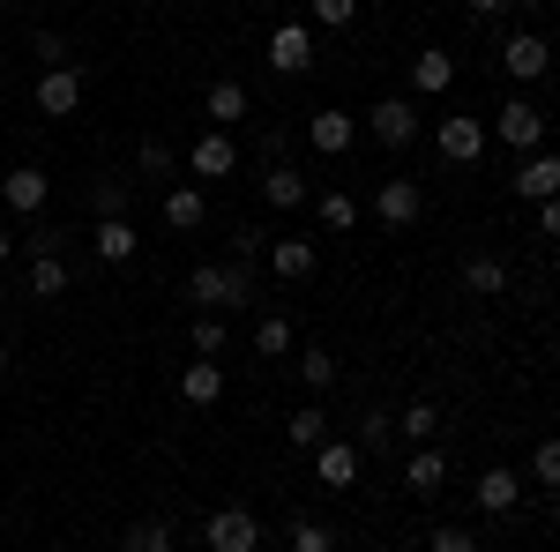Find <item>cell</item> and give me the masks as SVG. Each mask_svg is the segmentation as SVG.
<instances>
[{
  "label": "cell",
  "mask_w": 560,
  "mask_h": 552,
  "mask_svg": "<svg viewBox=\"0 0 560 552\" xmlns=\"http://www.w3.org/2000/svg\"><path fill=\"white\" fill-rule=\"evenodd\" d=\"M255 255H269V239H261L255 224H240V232H232V261L247 269V261H255Z\"/></svg>",
  "instance_id": "obj_38"
},
{
  "label": "cell",
  "mask_w": 560,
  "mask_h": 552,
  "mask_svg": "<svg viewBox=\"0 0 560 552\" xmlns=\"http://www.w3.org/2000/svg\"><path fill=\"white\" fill-rule=\"evenodd\" d=\"M202 216H210V195H202V187H165V224H173V232H195V224H202Z\"/></svg>",
  "instance_id": "obj_23"
},
{
  "label": "cell",
  "mask_w": 560,
  "mask_h": 552,
  "mask_svg": "<svg viewBox=\"0 0 560 552\" xmlns=\"http://www.w3.org/2000/svg\"><path fill=\"white\" fill-rule=\"evenodd\" d=\"M173 142H142V150H135V172H142V179H173Z\"/></svg>",
  "instance_id": "obj_33"
},
{
  "label": "cell",
  "mask_w": 560,
  "mask_h": 552,
  "mask_svg": "<svg viewBox=\"0 0 560 552\" xmlns=\"http://www.w3.org/2000/svg\"><path fill=\"white\" fill-rule=\"evenodd\" d=\"M202 113H210V128H240V120H247V83H232V75L210 83L202 90Z\"/></svg>",
  "instance_id": "obj_17"
},
{
  "label": "cell",
  "mask_w": 560,
  "mask_h": 552,
  "mask_svg": "<svg viewBox=\"0 0 560 552\" xmlns=\"http://www.w3.org/2000/svg\"><path fill=\"white\" fill-rule=\"evenodd\" d=\"M0 381H8V343H0Z\"/></svg>",
  "instance_id": "obj_44"
},
{
  "label": "cell",
  "mask_w": 560,
  "mask_h": 552,
  "mask_svg": "<svg viewBox=\"0 0 560 552\" xmlns=\"http://www.w3.org/2000/svg\"><path fill=\"white\" fill-rule=\"evenodd\" d=\"M187 165H195V187H210V179H232L240 172V142H232V128H210L195 150H187Z\"/></svg>",
  "instance_id": "obj_7"
},
{
  "label": "cell",
  "mask_w": 560,
  "mask_h": 552,
  "mask_svg": "<svg viewBox=\"0 0 560 552\" xmlns=\"http://www.w3.org/2000/svg\"><path fill=\"white\" fill-rule=\"evenodd\" d=\"M359 463H366V456H359V441H322V448H314V478H322L329 493L359 485Z\"/></svg>",
  "instance_id": "obj_11"
},
{
  "label": "cell",
  "mask_w": 560,
  "mask_h": 552,
  "mask_svg": "<svg viewBox=\"0 0 560 552\" xmlns=\"http://www.w3.org/2000/svg\"><path fill=\"white\" fill-rule=\"evenodd\" d=\"M538 232H546V239H560V195H553V202H538Z\"/></svg>",
  "instance_id": "obj_41"
},
{
  "label": "cell",
  "mask_w": 560,
  "mask_h": 552,
  "mask_svg": "<svg viewBox=\"0 0 560 552\" xmlns=\"http://www.w3.org/2000/svg\"><path fill=\"white\" fill-rule=\"evenodd\" d=\"M464 284H471L478 298H493V292H509V269H501V261H493V255H478L471 269H464Z\"/></svg>",
  "instance_id": "obj_30"
},
{
  "label": "cell",
  "mask_w": 560,
  "mask_h": 552,
  "mask_svg": "<svg viewBox=\"0 0 560 552\" xmlns=\"http://www.w3.org/2000/svg\"><path fill=\"white\" fill-rule=\"evenodd\" d=\"M292 552H337V530L314 515H292Z\"/></svg>",
  "instance_id": "obj_29"
},
{
  "label": "cell",
  "mask_w": 560,
  "mask_h": 552,
  "mask_svg": "<svg viewBox=\"0 0 560 552\" xmlns=\"http://www.w3.org/2000/svg\"><path fill=\"white\" fill-rule=\"evenodd\" d=\"M292 343H300V337H292V321H284V314H261V321H255V351H261V359H284Z\"/></svg>",
  "instance_id": "obj_28"
},
{
  "label": "cell",
  "mask_w": 560,
  "mask_h": 552,
  "mask_svg": "<svg viewBox=\"0 0 560 552\" xmlns=\"http://www.w3.org/2000/svg\"><path fill=\"white\" fill-rule=\"evenodd\" d=\"M284 441H292V448H306V456H314V448H322V441H329V419H322V403H300V411H292V419H284Z\"/></svg>",
  "instance_id": "obj_25"
},
{
  "label": "cell",
  "mask_w": 560,
  "mask_h": 552,
  "mask_svg": "<svg viewBox=\"0 0 560 552\" xmlns=\"http://www.w3.org/2000/svg\"><path fill=\"white\" fill-rule=\"evenodd\" d=\"M217 396H224V366H217V359H195V366L179 374V403H195V411H210Z\"/></svg>",
  "instance_id": "obj_18"
},
{
  "label": "cell",
  "mask_w": 560,
  "mask_h": 552,
  "mask_svg": "<svg viewBox=\"0 0 560 552\" xmlns=\"http://www.w3.org/2000/svg\"><path fill=\"white\" fill-rule=\"evenodd\" d=\"M68 284H75V277H68V261H60V255H31V292H38V298H60Z\"/></svg>",
  "instance_id": "obj_27"
},
{
  "label": "cell",
  "mask_w": 560,
  "mask_h": 552,
  "mask_svg": "<svg viewBox=\"0 0 560 552\" xmlns=\"http://www.w3.org/2000/svg\"><path fill=\"white\" fill-rule=\"evenodd\" d=\"M45 195H52V179H45L38 165H8L0 172V202H8V216H38Z\"/></svg>",
  "instance_id": "obj_8"
},
{
  "label": "cell",
  "mask_w": 560,
  "mask_h": 552,
  "mask_svg": "<svg viewBox=\"0 0 560 552\" xmlns=\"http://www.w3.org/2000/svg\"><path fill=\"white\" fill-rule=\"evenodd\" d=\"M388 411H366V419H359V441H366V448H388Z\"/></svg>",
  "instance_id": "obj_40"
},
{
  "label": "cell",
  "mask_w": 560,
  "mask_h": 552,
  "mask_svg": "<svg viewBox=\"0 0 560 552\" xmlns=\"http://www.w3.org/2000/svg\"><path fill=\"white\" fill-rule=\"evenodd\" d=\"M471 15H501V8H516V0H464Z\"/></svg>",
  "instance_id": "obj_42"
},
{
  "label": "cell",
  "mask_w": 560,
  "mask_h": 552,
  "mask_svg": "<svg viewBox=\"0 0 560 552\" xmlns=\"http://www.w3.org/2000/svg\"><path fill=\"white\" fill-rule=\"evenodd\" d=\"M8 255H15V239H8V232H0V269H8Z\"/></svg>",
  "instance_id": "obj_43"
},
{
  "label": "cell",
  "mask_w": 560,
  "mask_h": 552,
  "mask_svg": "<svg viewBox=\"0 0 560 552\" xmlns=\"http://www.w3.org/2000/svg\"><path fill=\"white\" fill-rule=\"evenodd\" d=\"M300 381L306 388H329V381H337V359H329L322 343H300Z\"/></svg>",
  "instance_id": "obj_31"
},
{
  "label": "cell",
  "mask_w": 560,
  "mask_h": 552,
  "mask_svg": "<svg viewBox=\"0 0 560 552\" xmlns=\"http://www.w3.org/2000/svg\"><path fill=\"white\" fill-rule=\"evenodd\" d=\"M374 216H382L388 232H411V224L427 216V195H419V179H388L382 195H374Z\"/></svg>",
  "instance_id": "obj_10"
},
{
  "label": "cell",
  "mask_w": 560,
  "mask_h": 552,
  "mask_svg": "<svg viewBox=\"0 0 560 552\" xmlns=\"http://www.w3.org/2000/svg\"><path fill=\"white\" fill-rule=\"evenodd\" d=\"M269 269L300 284V277H314V269H322V255H314V239H269Z\"/></svg>",
  "instance_id": "obj_22"
},
{
  "label": "cell",
  "mask_w": 560,
  "mask_h": 552,
  "mask_svg": "<svg viewBox=\"0 0 560 552\" xmlns=\"http://www.w3.org/2000/svg\"><path fill=\"white\" fill-rule=\"evenodd\" d=\"M366 128H374L382 150H411V142H419V105H411V97H382V105L366 113Z\"/></svg>",
  "instance_id": "obj_5"
},
{
  "label": "cell",
  "mask_w": 560,
  "mask_h": 552,
  "mask_svg": "<svg viewBox=\"0 0 560 552\" xmlns=\"http://www.w3.org/2000/svg\"><path fill=\"white\" fill-rule=\"evenodd\" d=\"M501 68H509L516 83H546V68H553V38H538V31H509V38H501Z\"/></svg>",
  "instance_id": "obj_2"
},
{
  "label": "cell",
  "mask_w": 560,
  "mask_h": 552,
  "mask_svg": "<svg viewBox=\"0 0 560 552\" xmlns=\"http://www.w3.org/2000/svg\"><path fill=\"white\" fill-rule=\"evenodd\" d=\"M314 210H322V224H329V232H351V224H359V202H351V195H322Z\"/></svg>",
  "instance_id": "obj_34"
},
{
  "label": "cell",
  "mask_w": 560,
  "mask_h": 552,
  "mask_svg": "<svg viewBox=\"0 0 560 552\" xmlns=\"http://www.w3.org/2000/svg\"><path fill=\"white\" fill-rule=\"evenodd\" d=\"M261 60H269L277 75H306V68H314V31H306V23H277L269 45H261Z\"/></svg>",
  "instance_id": "obj_4"
},
{
  "label": "cell",
  "mask_w": 560,
  "mask_h": 552,
  "mask_svg": "<svg viewBox=\"0 0 560 552\" xmlns=\"http://www.w3.org/2000/svg\"><path fill=\"white\" fill-rule=\"evenodd\" d=\"M261 202H269V210H306V202H314V195H306V172L300 165H269L261 172Z\"/></svg>",
  "instance_id": "obj_15"
},
{
  "label": "cell",
  "mask_w": 560,
  "mask_h": 552,
  "mask_svg": "<svg viewBox=\"0 0 560 552\" xmlns=\"http://www.w3.org/2000/svg\"><path fill=\"white\" fill-rule=\"evenodd\" d=\"M187 298H195V314H240V306H255V277L240 261H202V269H187Z\"/></svg>",
  "instance_id": "obj_1"
},
{
  "label": "cell",
  "mask_w": 560,
  "mask_h": 552,
  "mask_svg": "<svg viewBox=\"0 0 560 552\" xmlns=\"http://www.w3.org/2000/svg\"><path fill=\"white\" fill-rule=\"evenodd\" d=\"M530 470H538V485H546V493H560V441H538Z\"/></svg>",
  "instance_id": "obj_37"
},
{
  "label": "cell",
  "mask_w": 560,
  "mask_h": 552,
  "mask_svg": "<svg viewBox=\"0 0 560 552\" xmlns=\"http://www.w3.org/2000/svg\"><path fill=\"white\" fill-rule=\"evenodd\" d=\"M516 195H523V202H553V195H560V157L530 150V157L516 165Z\"/></svg>",
  "instance_id": "obj_14"
},
{
  "label": "cell",
  "mask_w": 560,
  "mask_h": 552,
  "mask_svg": "<svg viewBox=\"0 0 560 552\" xmlns=\"http://www.w3.org/2000/svg\"><path fill=\"white\" fill-rule=\"evenodd\" d=\"M0 8H8V0H0Z\"/></svg>",
  "instance_id": "obj_47"
},
{
  "label": "cell",
  "mask_w": 560,
  "mask_h": 552,
  "mask_svg": "<svg viewBox=\"0 0 560 552\" xmlns=\"http://www.w3.org/2000/svg\"><path fill=\"white\" fill-rule=\"evenodd\" d=\"M404 433H411V441L427 448L433 433H441V403H427V396H411V411H404Z\"/></svg>",
  "instance_id": "obj_32"
},
{
  "label": "cell",
  "mask_w": 560,
  "mask_h": 552,
  "mask_svg": "<svg viewBox=\"0 0 560 552\" xmlns=\"http://www.w3.org/2000/svg\"><path fill=\"white\" fill-rule=\"evenodd\" d=\"M90 239H97V261H113V269H128V261L142 255V232H135L128 216H97Z\"/></svg>",
  "instance_id": "obj_13"
},
{
  "label": "cell",
  "mask_w": 560,
  "mask_h": 552,
  "mask_svg": "<svg viewBox=\"0 0 560 552\" xmlns=\"http://www.w3.org/2000/svg\"><path fill=\"white\" fill-rule=\"evenodd\" d=\"M187 343H195V359H217V351L232 343V329H224V314H195V321H187Z\"/></svg>",
  "instance_id": "obj_26"
},
{
  "label": "cell",
  "mask_w": 560,
  "mask_h": 552,
  "mask_svg": "<svg viewBox=\"0 0 560 552\" xmlns=\"http://www.w3.org/2000/svg\"><path fill=\"white\" fill-rule=\"evenodd\" d=\"M120 552H173V522L165 515H135L120 530Z\"/></svg>",
  "instance_id": "obj_24"
},
{
  "label": "cell",
  "mask_w": 560,
  "mask_h": 552,
  "mask_svg": "<svg viewBox=\"0 0 560 552\" xmlns=\"http://www.w3.org/2000/svg\"><path fill=\"white\" fill-rule=\"evenodd\" d=\"M427 552H478V538H471V530H456V522H441Z\"/></svg>",
  "instance_id": "obj_39"
},
{
  "label": "cell",
  "mask_w": 560,
  "mask_h": 552,
  "mask_svg": "<svg viewBox=\"0 0 560 552\" xmlns=\"http://www.w3.org/2000/svg\"><path fill=\"white\" fill-rule=\"evenodd\" d=\"M493 134H501L509 150L530 157V150H546V113H538L530 97H509V105H501V120H493Z\"/></svg>",
  "instance_id": "obj_6"
},
{
  "label": "cell",
  "mask_w": 560,
  "mask_h": 552,
  "mask_svg": "<svg viewBox=\"0 0 560 552\" xmlns=\"http://www.w3.org/2000/svg\"><path fill=\"white\" fill-rule=\"evenodd\" d=\"M314 23L322 31H345V23H359V0H314Z\"/></svg>",
  "instance_id": "obj_36"
},
{
  "label": "cell",
  "mask_w": 560,
  "mask_h": 552,
  "mask_svg": "<svg viewBox=\"0 0 560 552\" xmlns=\"http://www.w3.org/2000/svg\"><path fill=\"white\" fill-rule=\"evenodd\" d=\"M404 485H411L419 501H433V493L448 485V456H441V448H411V456H404Z\"/></svg>",
  "instance_id": "obj_16"
},
{
  "label": "cell",
  "mask_w": 560,
  "mask_h": 552,
  "mask_svg": "<svg viewBox=\"0 0 560 552\" xmlns=\"http://www.w3.org/2000/svg\"><path fill=\"white\" fill-rule=\"evenodd\" d=\"M31 52H38V68H68V38L60 31H31Z\"/></svg>",
  "instance_id": "obj_35"
},
{
  "label": "cell",
  "mask_w": 560,
  "mask_h": 552,
  "mask_svg": "<svg viewBox=\"0 0 560 552\" xmlns=\"http://www.w3.org/2000/svg\"><path fill=\"white\" fill-rule=\"evenodd\" d=\"M38 8H45V0H38Z\"/></svg>",
  "instance_id": "obj_48"
},
{
  "label": "cell",
  "mask_w": 560,
  "mask_h": 552,
  "mask_svg": "<svg viewBox=\"0 0 560 552\" xmlns=\"http://www.w3.org/2000/svg\"><path fill=\"white\" fill-rule=\"evenodd\" d=\"M448 83H456V60H448L441 45H427V52L411 60V90H419V97H441Z\"/></svg>",
  "instance_id": "obj_21"
},
{
  "label": "cell",
  "mask_w": 560,
  "mask_h": 552,
  "mask_svg": "<svg viewBox=\"0 0 560 552\" xmlns=\"http://www.w3.org/2000/svg\"><path fill=\"white\" fill-rule=\"evenodd\" d=\"M523 8H546V0H523Z\"/></svg>",
  "instance_id": "obj_45"
},
{
  "label": "cell",
  "mask_w": 560,
  "mask_h": 552,
  "mask_svg": "<svg viewBox=\"0 0 560 552\" xmlns=\"http://www.w3.org/2000/svg\"><path fill=\"white\" fill-rule=\"evenodd\" d=\"M0 172H8V165H0Z\"/></svg>",
  "instance_id": "obj_49"
},
{
  "label": "cell",
  "mask_w": 560,
  "mask_h": 552,
  "mask_svg": "<svg viewBox=\"0 0 560 552\" xmlns=\"http://www.w3.org/2000/svg\"><path fill=\"white\" fill-rule=\"evenodd\" d=\"M31 97H38V113H45V120H68V113L83 105V68H45Z\"/></svg>",
  "instance_id": "obj_9"
},
{
  "label": "cell",
  "mask_w": 560,
  "mask_h": 552,
  "mask_svg": "<svg viewBox=\"0 0 560 552\" xmlns=\"http://www.w3.org/2000/svg\"><path fill=\"white\" fill-rule=\"evenodd\" d=\"M433 142H441V157H448V165H478V150H486V128H478L471 113H448Z\"/></svg>",
  "instance_id": "obj_12"
},
{
  "label": "cell",
  "mask_w": 560,
  "mask_h": 552,
  "mask_svg": "<svg viewBox=\"0 0 560 552\" xmlns=\"http://www.w3.org/2000/svg\"><path fill=\"white\" fill-rule=\"evenodd\" d=\"M202 545L210 552H261V522L247 508H217L210 522H202Z\"/></svg>",
  "instance_id": "obj_3"
},
{
  "label": "cell",
  "mask_w": 560,
  "mask_h": 552,
  "mask_svg": "<svg viewBox=\"0 0 560 552\" xmlns=\"http://www.w3.org/2000/svg\"><path fill=\"white\" fill-rule=\"evenodd\" d=\"M516 501H523L516 470H478V508L486 515H516Z\"/></svg>",
  "instance_id": "obj_19"
},
{
  "label": "cell",
  "mask_w": 560,
  "mask_h": 552,
  "mask_svg": "<svg viewBox=\"0 0 560 552\" xmlns=\"http://www.w3.org/2000/svg\"><path fill=\"white\" fill-rule=\"evenodd\" d=\"M306 142H314L322 157H345V150H351V113H337V105L314 113V120H306Z\"/></svg>",
  "instance_id": "obj_20"
},
{
  "label": "cell",
  "mask_w": 560,
  "mask_h": 552,
  "mask_svg": "<svg viewBox=\"0 0 560 552\" xmlns=\"http://www.w3.org/2000/svg\"><path fill=\"white\" fill-rule=\"evenodd\" d=\"M0 298H8V284H0Z\"/></svg>",
  "instance_id": "obj_46"
}]
</instances>
